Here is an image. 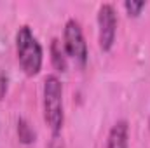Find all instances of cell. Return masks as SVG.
<instances>
[{
  "label": "cell",
  "instance_id": "cell-1",
  "mask_svg": "<svg viewBox=\"0 0 150 148\" xmlns=\"http://www.w3.org/2000/svg\"><path fill=\"white\" fill-rule=\"evenodd\" d=\"M42 111L47 127L52 136H59L65 124V106H63V85L56 75H47L42 87Z\"/></svg>",
  "mask_w": 150,
  "mask_h": 148
},
{
  "label": "cell",
  "instance_id": "cell-3",
  "mask_svg": "<svg viewBox=\"0 0 150 148\" xmlns=\"http://www.w3.org/2000/svg\"><path fill=\"white\" fill-rule=\"evenodd\" d=\"M63 47H65L67 56L70 59H74L80 68H84L87 65V59H89L87 42H86V37H84L82 26L77 19H68L67 25H65Z\"/></svg>",
  "mask_w": 150,
  "mask_h": 148
},
{
  "label": "cell",
  "instance_id": "cell-6",
  "mask_svg": "<svg viewBox=\"0 0 150 148\" xmlns=\"http://www.w3.org/2000/svg\"><path fill=\"white\" fill-rule=\"evenodd\" d=\"M51 63L61 73L67 72V68H68V56L65 52L63 42H59L58 38H52V42H51Z\"/></svg>",
  "mask_w": 150,
  "mask_h": 148
},
{
  "label": "cell",
  "instance_id": "cell-8",
  "mask_svg": "<svg viewBox=\"0 0 150 148\" xmlns=\"http://www.w3.org/2000/svg\"><path fill=\"white\" fill-rule=\"evenodd\" d=\"M145 7H147L145 2H134V0H127V2H124V9H126V12H127L129 18H138Z\"/></svg>",
  "mask_w": 150,
  "mask_h": 148
},
{
  "label": "cell",
  "instance_id": "cell-10",
  "mask_svg": "<svg viewBox=\"0 0 150 148\" xmlns=\"http://www.w3.org/2000/svg\"><path fill=\"white\" fill-rule=\"evenodd\" d=\"M47 148H65L63 141H61V134L59 136H52L51 141H49V147Z\"/></svg>",
  "mask_w": 150,
  "mask_h": 148
},
{
  "label": "cell",
  "instance_id": "cell-11",
  "mask_svg": "<svg viewBox=\"0 0 150 148\" xmlns=\"http://www.w3.org/2000/svg\"><path fill=\"white\" fill-rule=\"evenodd\" d=\"M149 127H150V118H149Z\"/></svg>",
  "mask_w": 150,
  "mask_h": 148
},
{
  "label": "cell",
  "instance_id": "cell-4",
  "mask_svg": "<svg viewBox=\"0 0 150 148\" xmlns=\"http://www.w3.org/2000/svg\"><path fill=\"white\" fill-rule=\"evenodd\" d=\"M117 12L112 4H101L98 9V44L103 52H108L115 44Z\"/></svg>",
  "mask_w": 150,
  "mask_h": 148
},
{
  "label": "cell",
  "instance_id": "cell-9",
  "mask_svg": "<svg viewBox=\"0 0 150 148\" xmlns=\"http://www.w3.org/2000/svg\"><path fill=\"white\" fill-rule=\"evenodd\" d=\"M5 94H7V77L0 68V99H4Z\"/></svg>",
  "mask_w": 150,
  "mask_h": 148
},
{
  "label": "cell",
  "instance_id": "cell-7",
  "mask_svg": "<svg viewBox=\"0 0 150 148\" xmlns=\"http://www.w3.org/2000/svg\"><path fill=\"white\" fill-rule=\"evenodd\" d=\"M18 136H19V141L25 145H30L35 141V131L32 129L28 120H25V118L18 120Z\"/></svg>",
  "mask_w": 150,
  "mask_h": 148
},
{
  "label": "cell",
  "instance_id": "cell-5",
  "mask_svg": "<svg viewBox=\"0 0 150 148\" xmlns=\"http://www.w3.org/2000/svg\"><path fill=\"white\" fill-rule=\"evenodd\" d=\"M129 147V124L127 120H117L112 125L105 148H127Z\"/></svg>",
  "mask_w": 150,
  "mask_h": 148
},
{
  "label": "cell",
  "instance_id": "cell-2",
  "mask_svg": "<svg viewBox=\"0 0 150 148\" xmlns=\"http://www.w3.org/2000/svg\"><path fill=\"white\" fill-rule=\"evenodd\" d=\"M16 56L21 70L28 77L40 73L44 65V49L30 26H21L16 32Z\"/></svg>",
  "mask_w": 150,
  "mask_h": 148
}]
</instances>
